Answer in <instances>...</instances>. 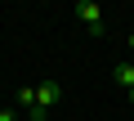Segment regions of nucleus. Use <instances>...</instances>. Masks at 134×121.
Masks as SVG:
<instances>
[{
    "mask_svg": "<svg viewBox=\"0 0 134 121\" xmlns=\"http://www.w3.org/2000/svg\"><path fill=\"white\" fill-rule=\"evenodd\" d=\"M130 103H134V90H130Z\"/></svg>",
    "mask_w": 134,
    "mask_h": 121,
    "instance_id": "nucleus-7",
    "label": "nucleus"
},
{
    "mask_svg": "<svg viewBox=\"0 0 134 121\" xmlns=\"http://www.w3.org/2000/svg\"><path fill=\"white\" fill-rule=\"evenodd\" d=\"M112 76H116L125 90H134V63H116V67H112Z\"/></svg>",
    "mask_w": 134,
    "mask_h": 121,
    "instance_id": "nucleus-3",
    "label": "nucleus"
},
{
    "mask_svg": "<svg viewBox=\"0 0 134 121\" xmlns=\"http://www.w3.org/2000/svg\"><path fill=\"white\" fill-rule=\"evenodd\" d=\"M58 94H63V85H58V81H40V85H36V112H31L27 121H45V112L58 103Z\"/></svg>",
    "mask_w": 134,
    "mask_h": 121,
    "instance_id": "nucleus-2",
    "label": "nucleus"
},
{
    "mask_svg": "<svg viewBox=\"0 0 134 121\" xmlns=\"http://www.w3.org/2000/svg\"><path fill=\"white\" fill-rule=\"evenodd\" d=\"M0 121H18V112L14 108H0Z\"/></svg>",
    "mask_w": 134,
    "mask_h": 121,
    "instance_id": "nucleus-5",
    "label": "nucleus"
},
{
    "mask_svg": "<svg viewBox=\"0 0 134 121\" xmlns=\"http://www.w3.org/2000/svg\"><path fill=\"white\" fill-rule=\"evenodd\" d=\"M18 108H27V117L36 112V85H23L18 90Z\"/></svg>",
    "mask_w": 134,
    "mask_h": 121,
    "instance_id": "nucleus-4",
    "label": "nucleus"
},
{
    "mask_svg": "<svg viewBox=\"0 0 134 121\" xmlns=\"http://www.w3.org/2000/svg\"><path fill=\"white\" fill-rule=\"evenodd\" d=\"M130 49H134V31H130Z\"/></svg>",
    "mask_w": 134,
    "mask_h": 121,
    "instance_id": "nucleus-6",
    "label": "nucleus"
},
{
    "mask_svg": "<svg viewBox=\"0 0 134 121\" xmlns=\"http://www.w3.org/2000/svg\"><path fill=\"white\" fill-rule=\"evenodd\" d=\"M72 14H76V23H81L90 36H103V9L94 5V0H76V9H72Z\"/></svg>",
    "mask_w": 134,
    "mask_h": 121,
    "instance_id": "nucleus-1",
    "label": "nucleus"
}]
</instances>
